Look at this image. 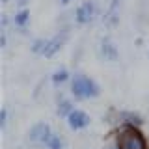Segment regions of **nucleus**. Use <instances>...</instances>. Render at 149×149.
I'll return each instance as SVG.
<instances>
[{"label": "nucleus", "mask_w": 149, "mask_h": 149, "mask_svg": "<svg viewBox=\"0 0 149 149\" xmlns=\"http://www.w3.org/2000/svg\"><path fill=\"white\" fill-rule=\"evenodd\" d=\"M114 142L119 149H149L147 136L138 127H121L116 130Z\"/></svg>", "instance_id": "nucleus-1"}, {"label": "nucleus", "mask_w": 149, "mask_h": 149, "mask_svg": "<svg viewBox=\"0 0 149 149\" xmlns=\"http://www.w3.org/2000/svg\"><path fill=\"white\" fill-rule=\"evenodd\" d=\"M71 95L77 101H90V99H97L101 95V88L99 84L93 80L91 77L82 73H77L71 78Z\"/></svg>", "instance_id": "nucleus-2"}, {"label": "nucleus", "mask_w": 149, "mask_h": 149, "mask_svg": "<svg viewBox=\"0 0 149 149\" xmlns=\"http://www.w3.org/2000/svg\"><path fill=\"white\" fill-rule=\"evenodd\" d=\"M52 134L54 132H52V129H50V125L45 123V121H39V123H36V125L30 127L26 138H28V142L34 143V146H45L47 147V143L52 138Z\"/></svg>", "instance_id": "nucleus-3"}, {"label": "nucleus", "mask_w": 149, "mask_h": 149, "mask_svg": "<svg viewBox=\"0 0 149 149\" xmlns=\"http://www.w3.org/2000/svg\"><path fill=\"white\" fill-rule=\"evenodd\" d=\"M67 121V125H69V129L71 130H84V129H88L90 127V123H91V118L86 114L84 110H80V108H74L71 114H69V118L65 119Z\"/></svg>", "instance_id": "nucleus-4"}, {"label": "nucleus", "mask_w": 149, "mask_h": 149, "mask_svg": "<svg viewBox=\"0 0 149 149\" xmlns=\"http://www.w3.org/2000/svg\"><path fill=\"white\" fill-rule=\"evenodd\" d=\"M118 125L121 127H138V129H142V125H143V118L138 114V112H132V110H121L118 112Z\"/></svg>", "instance_id": "nucleus-5"}, {"label": "nucleus", "mask_w": 149, "mask_h": 149, "mask_svg": "<svg viewBox=\"0 0 149 149\" xmlns=\"http://www.w3.org/2000/svg\"><path fill=\"white\" fill-rule=\"evenodd\" d=\"M93 17H95V4L91 0L82 2L77 8V11H74V19H77L78 24H88V22L93 21Z\"/></svg>", "instance_id": "nucleus-6"}, {"label": "nucleus", "mask_w": 149, "mask_h": 149, "mask_svg": "<svg viewBox=\"0 0 149 149\" xmlns=\"http://www.w3.org/2000/svg\"><path fill=\"white\" fill-rule=\"evenodd\" d=\"M101 56L104 60H108V62H116V60L119 58V50H118V47L114 45V41H112L110 37H102V41H101Z\"/></svg>", "instance_id": "nucleus-7"}, {"label": "nucleus", "mask_w": 149, "mask_h": 149, "mask_svg": "<svg viewBox=\"0 0 149 149\" xmlns=\"http://www.w3.org/2000/svg\"><path fill=\"white\" fill-rule=\"evenodd\" d=\"M74 110V104L71 99H67V97H60L58 99V104H56V114L60 116V118H69V114Z\"/></svg>", "instance_id": "nucleus-8"}, {"label": "nucleus", "mask_w": 149, "mask_h": 149, "mask_svg": "<svg viewBox=\"0 0 149 149\" xmlns=\"http://www.w3.org/2000/svg\"><path fill=\"white\" fill-rule=\"evenodd\" d=\"M63 43H65V34H62V36L58 34V36H54L52 39H49V47H47L45 58H52V56L63 47Z\"/></svg>", "instance_id": "nucleus-9"}, {"label": "nucleus", "mask_w": 149, "mask_h": 149, "mask_svg": "<svg viewBox=\"0 0 149 149\" xmlns=\"http://www.w3.org/2000/svg\"><path fill=\"white\" fill-rule=\"evenodd\" d=\"M69 78H73L71 74H69V71L65 67H60V69H56V71L52 73V77H50V80H52L54 86H62V84H65L69 80Z\"/></svg>", "instance_id": "nucleus-10"}, {"label": "nucleus", "mask_w": 149, "mask_h": 149, "mask_svg": "<svg viewBox=\"0 0 149 149\" xmlns=\"http://www.w3.org/2000/svg\"><path fill=\"white\" fill-rule=\"evenodd\" d=\"M47 47H49V39L37 37V39H34V43H32V52H34V54H41V56H45Z\"/></svg>", "instance_id": "nucleus-11"}, {"label": "nucleus", "mask_w": 149, "mask_h": 149, "mask_svg": "<svg viewBox=\"0 0 149 149\" xmlns=\"http://www.w3.org/2000/svg\"><path fill=\"white\" fill-rule=\"evenodd\" d=\"M28 21H30V11H28V9H21L15 15V19H13L15 26H19V28H24L28 24Z\"/></svg>", "instance_id": "nucleus-12"}, {"label": "nucleus", "mask_w": 149, "mask_h": 149, "mask_svg": "<svg viewBox=\"0 0 149 149\" xmlns=\"http://www.w3.org/2000/svg\"><path fill=\"white\" fill-rule=\"evenodd\" d=\"M47 149H65V142L63 138L60 136V134H52V138L49 140V143H47Z\"/></svg>", "instance_id": "nucleus-13"}, {"label": "nucleus", "mask_w": 149, "mask_h": 149, "mask_svg": "<svg viewBox=\"0 0 149 149\" xmlns=\"http://www.w3.org/2000/svg\"><path fill=\"white\" fill-rule=\"evenodd\" d=\"M6 125H8V108L4 106L0 110V129H6Z\"/></svg>", "instance_id": "nucleus-14"}, {"label": "nucleus", "mask_w": 149, "mask_h": 149, "mask_svg": "<svg viewBox=\"0 0 149 149\" xmlns=\"http://www.w3.org/2000/svg\"><path fill=\"white\" fill-rule=\"evenodd\" d=\"M6 30H2L0 32V47H6Z\"/></svg>", "instance_id": "nucleus-15"}, {"label": "nucleus", "mask_w": 149, "mask_h": 149, "mask_svg": "<svg viewBox=\"0 0 149 149\" xmlns=\"http://www.w3.org/2000/svg\"><path fill=\"white\" fill-rule=\"evenodd\" d=\"M28 2H30V0H17V4H19V6H21L22 9H24V6H26Z\"/></svg>", "instance_id": "nucleus-16"}, {"label": "nucleus", "mask_w": 149, "mask_h": 149, "mask_svg": "<svg viewBox=\"0 0 149 149\" xmlns=\"http://www.w3.org/2000/svg\"><path fill=\"white\" fill-rule=\"evenodd\" d=\"M60 2H62V4H69V2H71V0H60Z\"/></svg>", "instance_id": "nucleus-17"}, {"label": "nucleus", "mask_w": 149, "mask_h": 149, "mask_svg": "<svg viewBox=\"0 0 149 149\" xmlns=\"http://www.w3.org/2000/svg\"><path fill=\"white\" fill-rule=\"evenodd\" d=\"M2 2H4V4H8V2H9V0H2Z\"/></svg>", "instance_id": "nucleus-18"}, {"label": "nucleus", "mask_w": 149, "mask_h": 149, "mask_svg": "<svg viewBox=\"0 0 149 149\" xmlns=\"http://www.w3.org/2000/svg\"><path fill=\"white\" fill-rule=\"evenodd\" d=\"M147 56H149V50H147Z\"/></svg>", "instance_id": "nucleus-19"}]
</instances>
